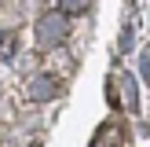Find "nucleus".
Segmentation results:
<instances>
[{
	"label": "nucleus",
	"instance_id": "f257e3e1",
	"mask_svg": "<svg viewBox=\"0 0 150 147\" xmlns=\"http://www.w3.org/2000/svg\"><path fill=\"white\" fill-rule=\"evenodd\" d=\"M70 37V15L66 11H44L37 19V44L40 48H59Z\"/></svg>",
	"mask_w": 150,
	"mask_h": 147
},
{
	"label": "nucleus",
	"instance_id": "f03ea898",
	"mask_svg": "<svg viewBox=\"0 0 150 147\" xmlns=\"http://www.w3.org/2000/svg\"><path fill=\"white\" fill-rule=\"evenodd\" d=\"M29 96H33L37 103H44V99H51V96H55V85H51L48 77H33V85H29Z\"/></svg>",
	"mask_w": 150,
	"mask_h": 147
},
{
	"label": "nucleus",
	"instance_id": "7ed1b4c3",
	"mask_svg": "<svg viewBox=\"0 0 150 147\" xmlns=\"http://www.w3.org/2000/svg\"><path fill=\"white\" fill-rule=\"evenodd\" d=\"M59 11H66V15H88L92 11V0H59Z\"/></svg>",
	"mask_w": 150,
	"mask_h": 147
},
{
	"label": "nucleus",
	"instance_id": "20e7f679",
	"mask_svg": "<svg viewBox=\"0 0 150 147\" xmlns=\"http://www.w3.org/2000/svg\"><path fill=\"white\" fill-rule=\"evenodd\" d=\"M143 66H146V70H150V48H146V55H143Z\"/></svg>",
	"mask_w": 150,
	"mask_h": 147
}]
</instances>
